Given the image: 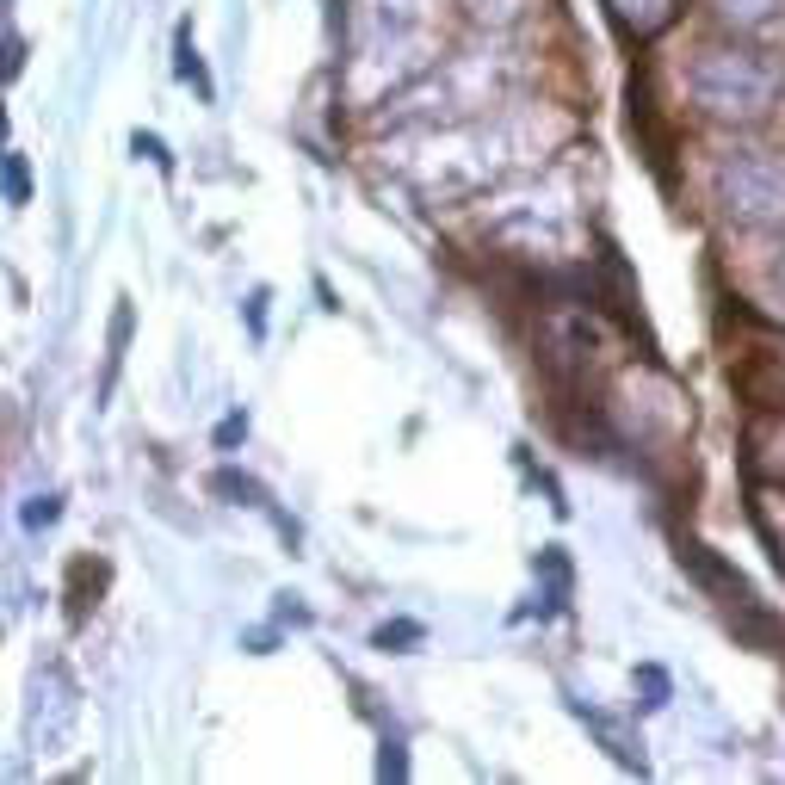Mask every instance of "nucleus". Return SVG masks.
I'll return each mask as SVG.
<instances>
[{
	"instance_id": "obj_1",
	"label": "nucleus",
	"mask_w": 785,
	"mask_h": 785,
	"mask_svg": "<svg viewBox=\"0 0 785 785\" xmlns=\"http://www.w3.org/2000/svg\"><path fill=\"white\" fill-rule=\"evenodd\" d=\"M6 192H13V205H25V161L19 155H6Z\"/></svg>"
},
{
	"instance_id": "obj_2",
	"label": "nucleus",
	"mask_w": 785,
	"mask_h": 785,
	"mask_svg": "<svg viewBox=\"0 0 785 785\" xmlns=\"http://www.w3.org/2000/svg\"><path fill=\"white\" fill-rule=\"evenodd\" d=\"M137 155H149V161H161V168H168V155H161V142H155V137H137Z\"/></svg>"
}]
</instances>
